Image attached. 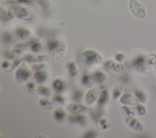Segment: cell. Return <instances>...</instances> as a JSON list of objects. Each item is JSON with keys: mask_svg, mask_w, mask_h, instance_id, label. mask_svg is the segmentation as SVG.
Here are the masks:
<instances>
[{"mask_svg": "<svg viewBox=\"0 0 156 138\" xmlns=\"http://www.w3.org/2000/svg\"><path fill=\"white\" fill-rule=\"evenodd\" d=\"M69 120L72 122L76 123L80 125H85L87 123L88 118L85 115L78 113L76 114H72V116H71L69 117Z\"/></svg>", "mask_w": 156, "mask_h": 138, "instance_id": "5bb4252c", "label": "cell"}, {"mask_svg": "<svg viewBox=\"0 0 156 138\" xmlns=\"http://www.w3.org/2000/svg\"><path fill=\"white\" fill-rule=\"evenodd\" d=\"M26 47V44L23 43H18L16 44L11 52L9 53V58L10 59H15L18 58L24 52L25 48Z\"/></svg>", "mask_w": 156, "mask_h": 138, "instance_id": "30bf717a", "label": "cell"}, {"mask_svg": "<svg viewBox=\"0 0 156 138\" xmlns=\"http://www.w3.org/2000/svg\"><path fill=\"white\" fill-rule=\"evenodd\" d=\"M82 96H83V93L80 90H77L76 91L73 95V98L74 100H75L77 102H80V100L82 98Z\"/></svg>", "mask_w": 156, "mask_h": 138, "instance_id": "74e56055", "label": "cell"}, {"mask_svg": "<svg viewBox=\"0 0 156 138\" xmlns=\"http://www.w3.org/2000/svg\"><path fill=\"white\" fill-rule=\"evenodd\" d=\"M41 49H42V45L40 42L35 41L31 44V49L35 53L39 52L41 50Z\"/></svg>", "mask_w": 156, "mask_h": 138, "instance_id": "1f68e13d", "label": "cell"}, {"mask_svg": "<svg viewBox=\"0 0 156 138\" xmlns=\"http://www.w3.org/2000/svg\"><path fill=\"white\" fill-rule=\"evenodd\" d=\"M13 63L10 62L7 60H4L1 63V67L5 71L10 72L12 71V67Z\"/></svg>", "mask_w": 156, "mask_h": 138, "instance_id": "d6a6232c", "label": "cell"}, {"mask_svg": "<svg viewBox=\"0 0 156 138\" xmlns=\"http://www.w3.org/2000/svg\"><path fill=\"white\" fill-rule=\"evenodd\" d=\"M122 111L123 112V114L126 116V117L127 118H131V117H133L135 116V111L131 109L129 106L127 105H123L121 108Z\"/></svg>", "mask_w": 156, "mask_h": 138, "instance_id": "484cf974", "label": "cell"}, {"mask_svg": "<svg viewBox=\"0 0 156 138\" xmlns=\"http://www.w3.org/2000/svg\"><path fill=\"white\" fill-rule=\"evenodd\" d=\"M146 63L151 66H154L156 64V54L155 53H151L149 54L145 58Z\"/></svg>", "mask_w": 156, "mask_h": 138, "instance_id": "f546056e", "label": "cell"}, {"mask_svg": "<svg viewBox=\"0 0 156 138\" xmlns=\"http://www.w3.org/2000/svg\"><path fill=\"white\" fill-rule=\"evenodd\" d=\"M27 88L28 90L32 93H35L37 91V88L36 87V83L34 81H30L27 84Z\"/></svg>", "mask_w": 156, "mask_h": 138, "instance_id": "e575fe53", "label": "cell"}, {"mask_svg": "<svg viewBox=\"0 0 156 138\" xmlns=\"http://www.w3.org/2000/svg\"><path fill=\"white\" fill-rule=\"evenodd\" d=\"M105 67L114 73H122L125 70V66L122 63L116 61L108 60L104 63Z\"/></svg>", "mask_w": 156, "mask_h": 138, "instance_id": "52a82bcc", "label": "cell"}, {"mask_svg": "<svg viewBox=\"0 0 156 138\" xmlns=\"http://www.w3.org/2000/svg\"><path fill=\"white\" fill-rule=\"evenodd\" d=\"M37 91H38L39 94L44 97H49L52 94V91L50 88L46 86L40 85L37 88Z\"/></svg>", "mask_w": 156, "mask_h": 138, "instance_id": "cb8c5ba5", "label": "cell"}, {"mask_svg": "<svg viewBox=\"0 0 156 138\" xmlns=\"http://www.w3.org/2000/svg\"><path fill=\"white\" fill-rule=\"evenodd\" d=\"M17 35L18 36H20L21 38L26 40L28 39L30 37V32L29 30L23 28V27H20L18 28L16 31Z\"/></svg>", "mask_w": 156, "mask_h": 138, "instance_id": "d4e9b609", "label": "cell"}, {"mask_svg": "<svg viewBox=\"0 0 156 138\" xmlns=\"http://www.w3.org/2000/svg\"><path fill=\"white\" fill-rule=\"evenodd\" d=\"M66 50V46L64 43H60V44L52 51L51 55V61L52 63H55L62 58Z\"/></svg>", "mask_w": 156, "mask_h": 138, "instance_id": "ba28073f", "label": "cell"}, {"mask_svg": "<svg viewBox=\"0 0 156 138\" xmlns=\"http://www.w3.org/2000/svg\"><path fill=\"white\" fill-rule=\"evenodd\" d=\"M126 122L127 123V125L133 129L135 131H143V126L141 122L136 118L131 117V118H127L126 119Z\"/></svg>", "mask_w": 156, "mask_h": 138, "instance_id": "4fadbf2b", "label": "cell"}, {"mask_svg": "<svg viewBox=\"0 0 156 138\" xmlns=\"http://www.w3.org/2000/svg\"><path fill=\"white\" fill-rule=\"evenodd\" d=\"M82 56L88 64H100L104 61L103 57L98 51L93 49H87L82 53Z\"/></svg>", "mask_w": 156, "mask_h": 138, "instance_id": "7a4b0ae2", "label": "cell"}, {"mask_svg": "<svg viewBox=\"0 0 156 138\" xmlns=\"http://www.w3.org/2000/svg\"><path fill=\"white\" fill-rule=\"evenodd\" d=\"M129 7L132 13L139 19H144L146 16V10L143 5L137 0H129Z\"/></svg>", "mask_w": 156, "mask_h": 138, "instance_id": "3957f363", "label": "cell"}, {"mask_svg": "<svg viewBox=\"0 0 156 138\" xmlns=\"http://www.w3.org/2000/svg\"><path fill=\"white\" fill-rule=\"evenodd\" d=\"M134 95L140 102L144 103L146 102V94L144 92V91L140 89H136L134 92Z\"/></svg>", "mask_w": 156, "mask_h": 138, "instance_id": "4316f807", "label": "cell"}, {"mask_svg": "<svg viewBox=\"0 0 156 138\" xmlns=\"http://www.w3.org/2000/svg\"><path fill=\"white\" fill-rule=\"evenodd\" d=\"M18 5H13L5 8L1 13V19L3 22H7L12 20L16 15L19 8Z\"/></svg>", "mask_w": 156, "mask_h": 138, "instance_id": "5b68a950", "label": "cell"}, {"mask_svg": "<svg viewBox=\"0 0 156 138\" xmlns=\"http://www.w3.org/2000/svg\"><path fill=\"white\" fill-rule=\"evenodd\" d=\"M34 78L38 84L41 85L46 81L48 78V74L43 70L37 71L34 74Z\"/></svg>", "mask_w": 156, "mask_h": 138, "instance_id": "e0dca14e", "label": "cell"}, {"mask_svg": "<svg viewBox=\"0 0 156 138\" xmlns=\"http://www.w3.org/2000/svg\"><path fill=\"white\" fill-rule=\"evenodd\" d=\"M65 83L61 78H56L52 82V88L57 93L63 92L65 88Z\"/></svg>", "mask_w": 156, "mask_h": 138, "instance_id": "ac0fdd59", "label": "cell"}, {"mask_svg": "<svg viewBox=\"0 0 156 138\" xmlns=\"http://www.w3.org/2000/svg\"><path fill=\"white\" fill-rule=\"evenodd\" d=\"M66 67L69 75L72 77H74L77 75L79 73V69L75 61L73 60H68L66 61Z\"/></svg>", "mask_w": 156, "mask_h": 138, "instance_id": "9a60e30c", "label": "cell"}, {"mask_svg": "<svg viewBox=\"0 0 156 138\" xmlns=\"http://www.w3.org/2000/svg\"><path fill=\"white\" fill-rule=\"evenodd\" d=\"M109 98V93L107 89H102L99 98L98 99V106L99 107H103L108 102Z\"/></svg>", "mask_w": 156, "mask_h": 138, "instance_id": "2e32d148", "label": "cell"}, {"mask_svg": "<svg viewBox=\"0 0 156 138\" xmlns=\"http://www.w3.org/2000/svg\"><path fill=\"white\" fill-rule=\"evenodd\" d=\"M102 91V87L96 86L91 88L85 95V101L88 105H92L96 102Z\"/></svg>", "mask_w": 156, "mask_h": 138, "instance_id": "8992f818", "label": "cell"}, {"mask_svg": "<svg viewBox=\"0 0 156 138\" xmlns=\"http://www.w3.org/2000/svg\"><path fill=\"white\" fill-rule=\"evenodd\" d=\"M66 109L71 114H76L84 111L86 109V107L79 103H71L66 106Z\"/></svg>", "mask_w": 156, "mask_h": 138, "instance_id": "7c38bea8", "label": "cell"}, {"mask_svg": "<svg viewBox=\"0 0 156 138\" xmlns=\"http://www.w3.org/2000/svg\"><path fill=\"white\" fill-rule=\"evenodd\" d=\"M136 111L138 112V114L141 116H144L146 114V112H147V109L146 108V107L141 104H138L136 105Z\"/></svg>", "mask_w": 156, "mask_h": 138, "instance_id": "836d02e7", "label": "cell"}, {"mask_svg": "<svg viewBox=\"0 0 156 138\" xmlns=\"http://www.w3.org/2000/svg\"><path fill=\"white\" fill-rule=\"evenodd\" d=\"M119 102L127 106H136L139 104L138 99L130 93H125L122 94L119 98Z\"/></svg>", "mask_w": 156, "mask_h": 138, "instance_id": "9c48e42d", "label": "cell"}, {"mask_svg": "<svg viewBox=\"0 0 156 138\" xmlns=\"http://www.w3.org/2000/svg\"><path fill=\"white\" fill-rule=\"evenodd\" d=\"M94 82V81L93 80V75H91L90 74L85 73L81 78L82 84L86 87H91L92 85H93Z\"/></svg>", "mask_w": 156, "mask_h": 138, "instance_id": "ffe728a7", "label": "cell"}, {"mask_svg": "<svg viewBox=\"0 0 156 138\" xmlns=\"http://www.w3.org/2000/svg\"><path fill=\"white\" fill-rule=\"evenodd\" d=\"M122 90H123V88L122 86H116L113 89V91L112 93V99L113 101H116L118 98H119L122 95Z\"/></svg>", "mask_w": 156, "mask_h": 138, "instance_id": "603a6c76", "label": "cell"}, {"mask_svg": "<svg viewBox=\"0 0 156 138\" xmlns=\"http://www.w3.org/2000/svg\"><path fill=\"white\" fill-rule=\"evenodd\" d=\"M47 44H48V47L49 50L53 51L60 44V43L59 41H58L55 39H49L48 41Z\"/></svg>", "mask_w": 156, "mask_h": 138, "instance_id": "f1b7e54d", "label": "cell"}, {"mask_svg": "<svg viewBox=\"0 0 156 138\" xmlns=\"http://www.w3.org/2000/svg\"><path fill=\"white\" fill-rule=\"evenodd\" d=\"M16 15L19 18L26 20L31 19L33 16L32 13L30 9L25 7H19Z\"/></svg>", "mask_w": 156, "mask_h": 138, "instance_id": "8fae6325", "label": "cell"}, {"mask_svg": "<svg viewBox=\"0 0 156 138\" xmlns=\"http://www.w3.org/2000/svg\"><path fill=\"white\" fill-rule=\"evenodd\" d=\"M48 58V55L46 53H41L35 57V61L43 62L47 60Z\"/></svg>", "mask_w": 156, "mask_h": 138, "instance_id": "f35d334b", "label": "cell"}, {"mask_svg": "<svg viewBox=\"0 0 156 138\" xmlns=\"http://www.w3.org/2000/svg\"><path fill=\"white\" fill-rule=\"evenodd\" d=\"M53 100L57 104L59 105H63L65 102L64 97H63L60 93H56L53 97Z\"/></svg>", "mask_w": 156, "mask_h": 138, "instance_id": "4dcf8cb0", "label": "cell"}, {"mask_svg": "<svg viewBox=\"0 0 156 138\" xmlns=\"http://www.w3.org/2000/svg\"><path fill=\"white\" fill-rule=\"evenodd\" d=\"M66 116V114L65 111L62 108H57L54 112V116L57 121H62L64 120Z\"/></svg>", "mask_w": 156, "mask_h": 138, "instance_id": "7402d4cb", "label": "cell"}, {"mask_svg": "<svg viewBox=\"0 0 156 138\" xmlns=\"http://www.w3.org/2000/svg\"><path fill=\"white\" fill-rule=\"evenodd\" d=\"M32 67L35 72H37V71L43 70L44 69L46 68V64L44 63H40L34 64Z\"/></svg>", "mask_w": 156, "mask_h": 138, "instance_id": "8d00e7d4", "label": "cell"}, {"mask_svg": "<svg viewBox=\"0 0 156 138\" xmlns=\"http://www.w3.org/2000/svg\"><path fill=\"white\" fill-rule=\"evenodd\" d=\"M39 103H40V105L45 109H52L54 108V102L46 98H40L39 101Z\"/></svg>", "mask_w": 156, "mask_h": 138, "instance_id": "44dd1931", "label": "cell"}, {"mask_svg": "<svg viewBox=\"0 0 156 138\" xmlns=\"http://www.w3.org/2000/svg\"><path fill=\"white\" fill-rule=\"evenodd\" d=\"M24 60L27 61H29V62L35 61V57L32 53H28V54L25 55Z\"/></svg>", "mask_w": 156, "mask_h": 138, "instance_id": "ab89813d", "label": "cell"}, {"mask_svg": "<svg viewBox=\"0 0 156 138\" xmlns=\"http://www.w3.org/2000/svg\"><path fill=\"white\" fill-rule=\"evenodd\" d=\"M114 58L115 61L119 62V63H122L124 60L126 58V56L124 53H122V52H119V53H116L114 55Z\"/></svg>", "mask_w": 156, "mask_h": 138, "instance_id": "d590c367", "label": "cell"}, {"mask_svg": "<svg viewBox=\"0 0 156 138\" xmlns=\"http://www.w3.org/2000/svg\"><path fill=\"white\" fill-rule=\"evenodd\" d=\"M96 132L93 130H91V131H87L85 134H84V136L83 137H88V138H93V137H96Z\"/></svg>", "mask_w": 156, "mask_h": 138, "instance_id": "60d3db41", "label": "cell"}, {"mask_svg": "<svg viewBox=\"0 0 156 138\" xmlns=\"http://www.w3.org/2000/svg\"><path fill=\"white\" fill-rule=\"evenodd\" d=\"M96 125L97 126H98L99 128L102 129H105L108 127L107 121L105 119L99 117L96 121Z\"/></svg>", "mask_w": 156, "mask_h": 138, "instance_id": "83f0119b", "label": "cell"}, {"mask_svg": "<svg viewBox=\"0 0 156 138\" xmlns=\"http://www.w3.org/2000/svg\"><path fill=\"white\" fill-rule=\"evenodd\" d=\"M146 57L143 55L137 56L133 61V66L140 74L143 75H150L152 72L151 66L146 61Z\"/></svg>", "mask_w": 156, "mask_h": 138, "instance_id": "6da1fadb", "label": "cell"}, {"mask_svg": "<svg viewBox=\"0 0 156 138\" xmlns=\"http://www.w3.org/2000/svg\"><path fill=\"white\" fill-rule=\"evenodd\" d=\"M93 77L94 82L99 85H102L106 80L105 74L101 71H95L93 74Z\"/></svg>", "mask_w": 156, "mask_h": 138, "instance_id": "d6986e66", "label": "cell"}, {"mask_svg": "<svg viewBox=\"0 0 156 138\" xmlns=\"http://www.w3.org/2000/svg\"><path fill=\"white\" fill-rule=\"evenodd\" d=\"M31 72L26 63H22L16 71L15 80L18 84L22 85L30 77Z\"/></svg>", "mask_w": 156, "mask_h": 138, "instance_id": "277c9868", "label": "cell"}]
</instances>
